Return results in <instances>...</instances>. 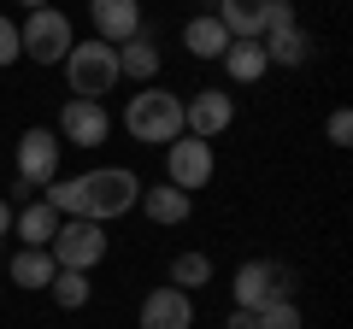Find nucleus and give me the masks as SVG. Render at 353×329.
<instances>
[{"label":"nucleus","instance_id":"f257e3e1","mask_svg":"<svg viewBox=\"0 0 353 329\" xmlns=\"http://www.w3.org/2000/svg\"><path fill=\"white\" fill-rule=\"evenodd\" d=\"M77 189H83V217L112 224V217H124L130 206L141 200V189H148V182H141L136 171H124V164H94V171H83V177H77Z\"/></svg>","mask_w":353,"mask_h":329},{"label":"nucleus","instance_id":"f03ea898","mask_svg":"<svg viewBox=\"0 0 353 329\" xmlns=\"http://www.w3.org/2000/svg\"><path fill=\"white\" fill-rule=\"evenodd\" d=\"M124 129H130V141L171 147V141L183 136V100H176L171 89H159V83H148L141 94H130V106H124Z\"/></svg>","mask_w":353,"mask_h":329},{"label":"nucleus","instance_id":"7ed1b4c3","mask_svg":"<svg viewBox=\"0 0 353 329\" xmlns=\"http://www.w3.org/2000/svg\"><path fill=\"white\" fill-rule=\"evenodd\" d=\"M65 83H71V100H101V94L118 89V47L112 41H71L65 53Z\"/></svg>","mask_w":353,"mask_h":329},{"label":"nucleus","instance_id":"20e7f679","mask_svg":"<svg viewBox=\"0 0 353 329\" xmlns=\"http://www.w3.org/2000/svg\"><path fill=\"white\" fill-rule=\"evenodd\" d=\"M48 253L59 270H94L106 259V224H94V217H59Z\"/></svg>","mask_w":353,"mask_h":329},{"label":"nucleus","instance_id":"39448f33","mask_svg":"<svg viewBox=\"0 0 353 329\" xmlns=\"http://www.w3.org/2000/svg\"><path fill=\"white\" fill-rule=\"evenodd\" d=\"M71 41H77V30H71V18L59 6H41V12H30L18 24V47H24L30 65H59L71 53Z\"/></svg>","mask_w":353,"mask_h":329},{"label":"nucleus","instance_id":"423d86ee","mask_svg":"<svg viewBox=\"0 0 353 329\" xmlns=\"http://www.w3.org/2000/svg\"><path fill=\"white\" fill-rule=\"evenodd\" d=\"M289 288H294V270L271 265V259H248V265H236V277H230L236 312H259V306H271V300H289Z\"/></svg>","mask_w":353,"mask_h":329},{"label":"nucleus","instance_id":"0eeeda50","mask_svg":"<svg viewBox=\"0 0 353 329\" xmlns=\"http://www.w3.org/2000/svg\"><path fill=\"white\" fill-rule=\"evenodd\" d=\"M212 171H218L212 141H201V136H176L171 147H165V182H171V189L194 194V189H206V182H212Z\"/></svg>","mask_w":353,"mask_h":329},{"label":"nucleus","instance_id":"6e6552de","mask_svg":"<svg viewBox=\"0 0 353 329\" xmlns=\"http://www.w3.org/2000/svg\"><path fill=\"white\" fill-rule=\"evenodd\" d=\"M59 153H65V141L53 136V129H24L18 136V153H12V164H18V182H30V189H48L53 177H59Z\"/></svg>","mask_w":353,"mask_h":329},{"label":"nucleus","instance_id":"1a4fd4ad","mask_svg":"<svg viewBox=\"0 0 353 329\" xmlns=\"http://www.w3.org/2000/svg\"><path fill=\"white\" fill-rule=\"evenodd\" d=\"M53 136H59L65 147H106V136H112V112H106L101 100H65Z\"/></svg>","mask_w":353,"mask_h":329},{"label":"nucleus","instance_id":"9d476101","mask_svg":"<svg viewBox=\"0 0 353 329\" xmlns=\"http://www.w3.org/2000/svg\"><path fill=\"white\" fill-rule=\"evenodd\" d=\"M230 124H236V100L224 89H194V100H183V136L218 141Z\"/></svg>","mask_w":353,"mask_h":329},{"label":"nucleus","instance_id":"9b49d317","mask_svg":"<svg viewBox=\"0 0 353 329\" xmlns=\"http://www.w3.org/2000/svg\"><path fill=\"white\" fill-rule=\"evenodd\" d=\"M141 329H194V294L171 288V282L148 288L141 294Z\"/></svg>","mask_w":353,"mask_h":329},{"label":"nucleus","instance_id":"f8f14e48","mask_svg":"<svg viewBox=\"0 0 353 329\" xmlns=\"http://www.w3.org/2000/svg\"><path fill=\"white\" fill-rule=\"evenodd\" d=\"M88 24H94V41L124 47L130 36H141V0H88Z\"/></svg>","mask_w":353,"mask_h":329},{"label":"nucleus","instance_id":"ddd939ff","mask_svg":"<svg viewBox=\"0 0 353 329\" xmlns=\"http://www.w3.org/2000/svg\"><path fill=\"white\" fill-rule=\"evenodd\" d=\"M265 6L271 0H218L212 18L230 30V41H259L265 36Z\"/></svg>","mask_w":353,"mask_h":329},{"label":"nucleus","instance_id":"4468645a","mask_svg":"<svg viewBox=\"0 0 353 329\" xmlns=\"http://www.w3.org/2000/svg\"><path fill=\"white\" fill-rule=\"evenodd\" d=\"M159 65H165V53H159V41L141 30V36H130L124 47H118V76H130V83H141L148 89L153 76H159Z\"/></svg>","mask_w":353,"mask_h":329},{"label":"nucleus","instance_id":"2eb2a0df","mask_svg":"<svg viewBox=\"0 0 353 329\" xmlns=\"http://www.w3.org/2000/svg\"><path fill=\"white\" fill-rule=\"evenodd\" d=\"M53 229H59V212H53L48 200H24V206H12V235L24 241V247H48Z\"/></svg>","mask_w":353,"mask_h":329},{"label":"nucleus","instance_id":"dca6fc26","mask_svg":"<svg viewBox=\"0 0 353 329\" xmlns=\"http://www.w3.org/2000/svg\"><path fill=\"white\" fill-rule=\"evenodd\" d=\"M141 212L153 217V224H189V212H194V194H183V189H171V182H159V189H141Z\"/></svg>","mask_w":353,"mask_h":329},{"label":"nucleus","instance_id":"f3484780","mask_svg":"<svg viewBox=\"0 0 353 329\" xmlns=\"http://www.w3.org/2000/svg\"><path fill=\"white\" fill-rule=\"evenodd\" d=\"M53 270H59V265H53V253H48V247H18V253L6 259V277H12L18 288H48V282H53Z\"/></svg>","mask_w":353,"mask_h":329},{"label":"nucleus","instance_id":"a211bd4d","mask_svg":"<svg viewBox=\"0 0 353 329\" xmlns=\"http://www.w3.org/2000/svg\"><path fill=\"white\" fill-rule=\"evenodd\" d=\"M183 47H189L194 59H224V47H230V30L218 24L212 12H201V18H189V24H183Z\"/></svg>","mask_w":353,"mask_h":329},{"label":"nucleus","instance_id":"6ab92c4d","mask_svg":"<svg viewBox=\"0 0 353 329\" xmlns=\"http://www.w3.org/2000/svg\"><path fill=\"white\" fill-rule=\"evenodd\" d=\"M224 71H230V83H259V76L271 71L265 41H230L224 47Z\"/></svg>","mask_w":353,"mask_h":329},{"label":"nucleus","instance_id":"aec40b11","mask_svg":"<svg viewBox=\"0 0 353 329\" xmlns=\"http://www.w3.org/2000/svg\"><path fill=\"white\" fill-rule=\"evenodd\" d=\"M259 41H265V59H271V65H289V71H294V65H306V59H312V36H306L301 24L277 30V36H259Z\"/></svg>","mask_w":353,"mask_h":329},{"label":"nucleus","instance_id":"412c9836","mask_svg":"<svg viewBox=\"0 0 353 329\" xmlns=\"http://www.w3.org/2000/svg\"><path fill=\"white\" fill-rule=\"evenodd\" d=\"M48 294H53V306H65V312H83L88 294H94V282H88V270H53Z\"/></svg>","mask_w":353,"mask_h":329},{"label":"nucleus","instance_id":"4be33fe9","mask_svg":"<svg viewBox=\"0 0 353 329\" xmlns=\"http://www.w3.org/2000/svg\"><path fill=\"white\" fill-rule=\"evenodd\" d=\"M206 282H212V259L206 253H176L171 259V288L194 294V288H206Z\"/></svg>","mask_w":353,"mask_h":329},{"label":"nucleus","instance_id":"5701e85b","mask_svg":"<svg viewBox=\"0 0 353 329\" xmlns=\"http://www.w3.org/2000/svg\"><path fill=\"white\" fill-rule=\"evenodd\" d=\"M48 206L59 217H83V189H77V177H53L48 182Z\"/></svg>","mask_w":353,"mask_h":329},{"label":"nucleus","instance_id":"b1692460","mask_svg":"<svg viewBox=\"0 0 353 329\" xmlns=\"http://www.w3.org/2000/svg\"><path fill=\"white\" fill-rule=\"evenodd\" d=\"M253 323H259V329H301V306H294V300H271V306L253 312Z\"/></svg>","mask_w":353,"mask_h":329},{"label":"nucleus","instance_id":"393cba45","mask_svg":"<svg viewBox=\"0 0 353 329\" xmlns=\"http://www.w3.org/2000/svg\"><path fill=\"white\" fill-rule=\"evenodd\" d=\"M18 59H24V47H18V24L0 12V71H6V65H18Z\"/></svg>","mask_w":353,"mask_h":329},{"label":"nucleus","instance_id":"a878e982","mask_svg":"<svg viewBox=\"0 0 353 329\" xmlns=\"http://www.w3.org/2000/svg\"><path fill=\"white\" fill-rule=\"evenodd\" d=\"M324 136H330V147H347V141H353V112H330Z\"/></svg>","mask_w":353,"mask_h":329},{"label":"nucleus","instance_id":"bb28decb","mask_svg":"<svg viewBox=\"0 0 353 329\" xmlns=\"http://www.w3.org/2000/svg\"><path fill=\"white\" fill-rule=\"evenodd\" d=\"M294 24V6L289 0H271V6H265V36H277V30H289Z\"/></svg>","mask_w":353,"mask_h":329},{"label":"nucleus","instance_id":"cd10ccee","mask_svg":"<svg viewBox=\"0 0 353 329\" xmlns=\"http://www.w3.org/2000/svg\"><path fill=\"white\" fill-rule=\"evenodd\" d=\"M6 235H12V200H0V247H6Z\"/></svg>","mask_w":353,"mask_h":329},{"label":"nucleus","instance_id":"c85d7f7f","mask_svg":"<svg viewBox=\"0 0 353 329\" xmlns=\"http://www.w3.org/2000/svg\"><path fill=\"white\" fill-rule=\"evenodd\" d=\"M224 329H259V323H253V312H230V317H224Z\"/></svg>","mask_w":353,"mask_h":329},{"label":"nucleus","instance_id":"c756f323","mask_svg":"<svg viewBox=\"0 0 353 329\" xmlns=\"http://www.w3.org/2000/svg\"><path fill=\"white\" fill-rule=\"evenodd\" d=\"M18 6H24V12H41V6H48V0H18Z\"/></svg>","mask_w":353,"mask_h":329}]
</instances>
